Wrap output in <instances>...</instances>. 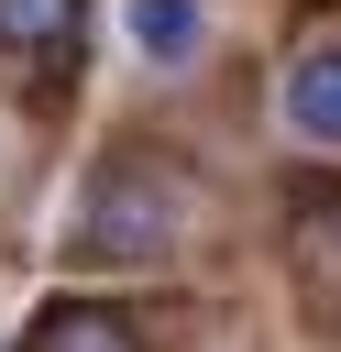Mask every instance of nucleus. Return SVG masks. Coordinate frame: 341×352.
Returning a JSON list of instances; mask_svg holds the SVG:
<instances>
[{
  "label": "nucleus",
  "mask_w": 341,
  "mask_h": 352,
  "mask_svg": "<svg viewBox=\"0 0 341 352\" xmlns=\"http://www.w3.org/2000/svg\"><path fill=\"white\" fill-rule=\"evenodd\" d=\"M77 264H165V242H176V187L165 176H143L132 154H110L99 176H88V209H77Z\"/></svg>",
  "instance_id": "1"
},
{
  "label": "nucleus",
  "mask_w": 341,
  "mask_h": 352,
  "mask_svg": "<svg viewBox=\"0 0 341 352\" xmlns=\"http://www.w3.org/2000/svg\"><path fill=\"white\" fill-rule=\"evenodd\" d=\"M77 44H88V0H0V66L55 77Z\"/></svg>",
  "instance_id": "2"
},
{
  "label": "nucleus",
  "mask_w": 341,
  "mask_h": 352,
  "mask_svg": "<svg viewBox=\"0 0 341 352\" xmlns=\"http://www.w3.org/2000/svg\"><path fill=\"white\" fill-rule=\"evenodd\" d=\"M286 132L297 143H341V44H308L286 66Z\"/></svg>",
  "instance_id": "3"
},
{
  "label": "nucleus",
  "mask_w": 341,
  "mask_h": 352,
  "mask_svg": "<svg viewBox=\"0 0 341 352\" xmlns=\"http://www.w3.org/2000/svg\"><path fill=\"white\" fill-rule=\"evenodd\" d=\"M22 352H143V330H132L121 308H44Z\"/></svg>",
  "instance_id": "4"
},
{
  "label": "nucleus",
  "mask_w": 341,
  "mask_h": 352,
  "mask_svg": "<svg viewBox=\"0 0 341 352\" xmlns=\"http://www.w3.org/2000/svg\"><path fill=\"white\" fill-rule=\"evenodd\" d=\"M132 44L154 66H187L198 55V0H132Z\"/></svg>",
  "instance_id": "5"
}]
</instances>
